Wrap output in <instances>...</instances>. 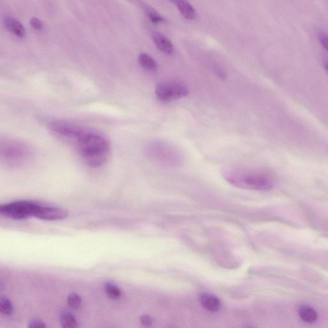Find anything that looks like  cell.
Here are the masks:
<instances>
[{"instance_id": "obj_1", "label": "cell", "mask_w": 328, "mask_h": 328, "mask_svg": "<svg viewBox=\"0 0 328 328\" xmlns=\"http://www.w3.org/2000/svg\"><path fill=\"white\" fill-rule=\"evenodd\" d=\"M48 127L55 136L71 144L89 167L100 168L109 156V142L102 134L65 120H53Z\"/></svg>"}, {"instance_id": "obj_2", "label": "cell", "mask_w": 328, "mask_h": 328, "mask_svg": "<svg viewBox=\"0 0 328 328\" xmlns=\"http://www.w3.org/2000/svg\"><path fill=\"white\" fill-rule=\"evenodd\" d=\"M223 175L231 184L242 189L266 191L274 186L273 178L269 174L253 169L230 167L224 169Z\"/></svg>"}, {"instance_id": "obj_3", "label": "cell", "mask_w": 328, "mask_h": 328, "mask_svg": "<svg viewBox=\"0 0 328 328\" xmlns=\"http://www.w3.org/2000/svg\"><path fill=\"white\" fill-rule=\"evenodd\" d=\"M31 155L30 148L22 142L9 140L2 143V160L11 167L22 165L30 158Z\"/></svg>"}, {"instance_id": "obj_4", "label": "cell", "mask_w": 328, "mask_h": 328, "mask_svg": "<svg viewBox=\"0 0 328 328\" xmlns=\"http://www.w3.org/2000/svg\"><path fill=\"white\" fill-rule=\"evenodd\" d=\"M39 205L28 201H19L2 205L0 214L17 220L34 216Z\"/></svg>"}, {"instance_id": "obj_5", "label": "cell", "mask_w": 328, "mask_h": 328, "mask_svg": "<svg viewBox=\"0 0 328 328\" xmlns=\"http://www.w3.org/2000/svg\"><path fill=\"white\" fill-rule=\"evenodd\" d=\"M189 93L187 87L182 82L170 81L160 82L155 88V95L158 100L168 102L187 96Z\"/></svg>"}, {"instance_id": "obj_6", "label": "cell", "mask_w": 328, "mask_h": 328, "mask_svg": "<svg viewBox=\"0 0 328 328\" xmlns=\"http://www.w3.org/2000/svg\"><path fill=\"white\" fill-rule=\"evenodd\" d=\"M177 151L171 146H168V144L162 142H155L152 144L149 151L153 158H157L166 163H172V165L177 161L178 162V158H177L178 155H171V154H177Z\"/></svg>"}, {"instance_id": "obj_7", "label": "cell", "mask_w": 328, "mask_h": 328, "mask_svg": "<svg viewBox=\"0 0 328 328\" xmlns=\"http://www.w3.org/2000/svg\"><path fill=\"white\" fill-rule=\"evenodd\" d=\"M34 217L43 220H61L68 217V212L61 209L43 207L39 205Z\"/></svg>"}, {"instance_id": "obj_8", "label": "cell", "mask_w": 328, "mask_h": 328, "mask_svg": "<svg viewBox=\"0 0 328 328\" xmlns=\"http://www.w3.org/2000/svg\"><path fill=\"white\" fill-rule=\"evenodd\" d=\"M4 25L7 30L20 38L25 37V29L22 23L13 16H7L4 19Z\"/></svg>"}, {"instance_id": "obj_9", "label": "cell", "mask_w": 328, "mask_h": 328, "mask_svg": "<svg viewBox=\"0 0 328 328\" xmlns=\"http://www.w3.org/2000/svg\"><path fill=\"white\" fill-rule=\"evenodd\" d=\"M153 38L156 47L160 52L167 55H173L175 54V48L172 43L165 36L160 33L154 32Z\"/></svg>"}, {"instance_id": "obj_10", "label": "cell", "mask_w": 328, "mask_h": 328, "mask_svg": "<svg viewBox=\"0 0 328 328\" xmlns=\"http://www.w3.org/2000/svg\"><path fill=\"white\" fill-rule=\"evenodd\" d=\"M129 2H132V4L137 5V6L143 10L144 13H145L149 21L154 24H159L163 23L164 19L155 9L152 8L151 7L149 6L148 5L144 3L141 0H129Z\"/></svg>"}, {"instance_id": "obj_11", "label": "cell", "mask_w": 328, "mask_h": 328, "mask_svg": "<svg viewBox=\"0 0 328 328\" xmlns=\"http://www.w3.org/2000/svg\"><path fill=\"white\" fill-rule=\"evenodd\" d=\"M200 302L202 307L211 312H218L221 307L220 300L216 296L212 294H202L200 297Z\"/></svg>"}, {"instance_id": "obj_12", "label": "cell", "mask_w": 328, "mask_h": 328, "mask_svg": "<svg viewBox=\"0 0 328 328\" xmlns=\"http://www.w3.org/2000/svg\"><path fill=\"white\" fill-rule=\"evenodd\" d=\"M174 2L177 4L178 9L183 18L189 20H193L196 18V11L186 0H175Z\"/></svg>"}, {"instance_id": "obj_13", "label": "cell", "mask_w": 328, "mask_h": 328, "mask_svg": "<svg viewBox=\"0 0 328 328\" xmlns=\"http://www.w3.org/2000/svg\"><path fill=\"white\" fill-rule=\"evenodd\" d=\"M299 315L301 319L307 323H313L318 319V314L316 311L309 306H300L298 310Z\"/></svg>"}, {"instance_id": "obj_14", "label": "cell", "mask_w": 328, "mask_h": 328, "mask_svg": "<svg viewBox=\"0 0 328 328\" xmlns=\"http://www.w3.org/2000/svg\"><path fill=\"white\" fill-rule=\"evenodd\" d=\"M139 62L142 68L149 72H155L157 70V64L150 55L142 53L139 55Z\"/></svg>"}, {"instance_id": "obj_15", "label": "cell", "mask_w": 328, "mask_h": 328, "mask_svg": "<svg viewBox=\"0 0 328 328\" xmlns=\"http://www.w3.org/2000/svg\"><path fill=\"white\" fill-rule=\"evenodd\" d=\"M60 320L62 327L73 328L78 326V323H77L75 318L68 312L62 313Z\"/></svg>"}, {"instance_id": "obj_16", "label": "cell", "mask_w": 328, "mask_h": 328, "mask_svg": "<svg viewBox=\"0 0 328 328\" xmlns=\"http://www.w3.org/2000/svg\"><path fill=\"white\" fill-rule=\"evenodd\" d=\"M106 293L112 300H117L121 296V291L117 286L110 283H106L105 286Z\"/></svg>"}, {"instance_id": "obj_17", "label": "cell", "mask_w": 328, "mask_h": 328, "mask_svg": "<svg viewBox=\"0 0 328 328\" xmlns=\"http://www.w3.org/2000/svg\"><path fill=\"white\" fill-rule=\"evenodd\" d=\"M13 305L8 299L3 298L0 300V312L5 315H10L13 313Z\"/></svg>"}, {"instance_id": "obj_18", "label": "cell", "mask_w": 328, "mask_h": 328, "mask_svg": "<svg viewBox=\"0 0 328 328\" xmlns=\"http://www.w3.org/2000/svg\"><path fill=\"white\" fill-rule=\"evenodd\" d=\"M67 303L72 309H78L81 304L80 297L75 293L70 294L67 297Z\"/></svg>"}, {"instance_id": "obj_19", "label": "cell", "mask_w": 328, "mask_h": 328, "mask_svg": "<svg viewBox=\"0 0 328 328\" xmlns=\"http://www.w3.org/2000/svg\"><path fill=\"white\" fill-rule=\"evenodd\" d=\"M30 24V25L32 26V27L36 30L41 31L43 30V28H44V25H43L42 21L38 18H32L31 19Z\"/></svg>"}, {"instance_id": "obj_20", "label": "cell", "mask_w": 328, "mask_h": 328, "mask_svg": "<svg viewBox=\"0 0 328 328\" xmlns=\"http://www.w3.org/2000/svg\"><path fill=\"white\" fill-rule=\"evenodd\" d=\"M318 38L323 47L328 51V34L324 32H320L318 34Z\"/></svg>"}, {"instance_id": "obj_21", "label": "cell", "mask_w": 328, "mask_h": 328, "mask_svg": "<svg viewBox=\"0 0 328 328\" xmlns=\"http://www.w3.org/2000/svg\"><path fill=\"white\" fill-rule=\"evenodd\" d=\"M141 321L142 324L146 326H150L153 324V319L148 315H142L141 317Z\"/></svg>"}, {"instance_id": "obj_22", "label": "cell", "mask_w": 328, "mask_h": 328, "mask_svg": "<svg viewBox=\"0 0 328 328\" xmlns=\"http://www.w3.org/2000/svg\"><path fill=\"white\" fill-rule=\"evenodd\" d=\"M30 327H46L47 325L45 324L44 322L40 321L39 320H33L30 323Z\"/></svg>"}, {"instance_id": "obj_23", "label": "cell", "mask_w": 328, "mask_h": 328, "mask_svg": "<svg viewBox=\"0 0 328 328\" xmlns=\"http://www.w3.org/2000/svg\"><path fill=\"white\" fill-rule=\"evenodd\" d=\"M215 73L219 76V78L224 79L226 78V73L225 72L223 71V69L221 68L218 66L214 67Z\"/></svg>"}, {"instance_id": "obj_24", "label": "cell", "mask_w": 328, "mask_h": 328, "mask_svg": "<svg viewBox=\"0 0 328 328\" xmlns=\"http://www.w3.org/2000/svg\"><path fill=\"white\" fill-rule=\"evenodd\" d=\"M324 66L325 70H326V71L328 73V60H325V61H324Z\"/></svg>"}, {"instance_id": "obj_25", "label": "cell", "mask_w": 328, "mask_h": 328, "mask_svg": "<svg viewBox=\"0 0 328 328\" xmlns=\"http://www.w3.org/2000/svg\"><path fill=\"white\" fill-rule=\"evenodd\" d=\"M171 1H173L174 2V1H175V0H171Z\"/></svg>"}]
</instances>
